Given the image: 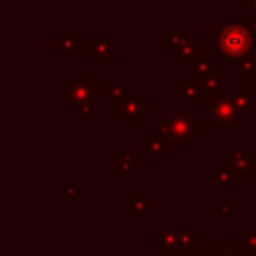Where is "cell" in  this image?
<instances>
[{"label":"cell","instance_id":"cell-20","mask_svg":"<svg viewBox=\"0 0 256 256\" xmlns=\"http://www.w3.org/2000/svg\"><path fill=\"white\" fill-rule=\"evenodd\" d=\"M70 108L82 116V118H88V116H94V102H82V104H70Z\"/></svg>","mask_w":256,"mask_h":256},{"label":"cell","instance_id":"cell-4","mask_svg":"<svg viewBox=\"0 0 256 256\" xmlns=\"http://www.w3.org/2000/svg\"><path fill=\"white\" fill-rule=\"evenodd\" d=\"M196 240V232L194 228H186V230H176V228H168L162 230L160 234L150 238V244L158 246V250L166 256H176L182 252H192L194 250V242Z\"/></svg>","mask_w":256,"mask_h":256},{"label":"cell","instance_id":"cell-16","mask_svg":"<svg viewBox=\"0 0 256 256\" xmlns=\"http://www.w3.org/2000/svg\"><path fill=\"white\" fill-rule=\"evenodd\" d=\"M212 62H214L212 56H208V54L204 52V54H200L198 58H194V60L188 62V70L194 72L196 78H202V76H206V74L212 72Z\"/></svg>","mask_w":256,"mask_h":256},{"label":"cell","instance_id":"cell-5","mask_svg":"<svg viewBox=\"0 0 256 256\" xmlns=\"http://www.w3.org/2000/svg\"><path fill=\"white\" fill-rule=\"evenodd\" d=\"M242 116L234 104V98L228 94H214L206 100V124L212 126H236Z\"/></svg>","mask_w":256,"mask_h":256},{"label":"cell","instance_id":"cell-15","mask_svg":"<svg viewBox=\"0 0 256 256\" xmlns=\"http://www.w3.org/2000/svg\"><path fill=\"white\" fill-rule=\"evenodd\" d=\"M220 82H222V74H220V72H210V74H206V76H202V78L196 80L200 94L206 96V98H210V96L216 94Z\"/></svg>","mask_w":256,"mask_h":256},{"label":"cell","instance_id":"cell-7","mask_svg":"<svg viewBox=\"0 0 256 256\" xmlns=\"http://www.w3.org/2000/svg\"><path fill=\"white\" fill-rule=\"evenodd\" d=\"M94 90L96 84H82L72 80H62L58 84L60 100H66L70 104H82V102H94Z\"/></svg>","mask_w":256,"mask_h":256},{"label":"cell","instance_id":"cell-11","mask_svg":"<svg viewBox=\"0 0 256 256\" xmlns=\"http://www.w3.org/2000/svg\"><path fill=\"white\" fill-rule=\"evenodd\" d=\"M112 168H114L116 174L122 176L124 182H130L132 180V146L130 144L122 146V150L114 154Z\"/></svg>","mask_w":256,"mask_h":256},{"label":"cell","instance_id":"cell-21","mask_svg":"<svg viewBox=\"0 0 256 256\" xmlns=\"http://www.w3.org/2000/svg\"><path fill=\"white\" fill-rule=\"evenodd\" d=\"M230 204L228 202H214V216L216 218H222V216H230Z\"/></svg>","mask_w":256,"mask_h":256},{"label":"cell","instance_id":"cell-17","mask_svg":"<svg viewBox=\"0 0 256 256\" xmlns=\"http://www.w3.org/2000/svg\"><path fill=\"white\" fill-rule=\"evenodd\" d=\"M178 98H180V100H186V102L190 104V108H192L194 100L202 98V94H200V90H198V84H196V82H180V84H178Z\"/></svg>","mask_w":256,"mask_h":256},{"label":"cell","instance_id":"cell-1","mask_svg":"<svg viewBox=\"0 0 256 256\" xmlns=\"http://www.w3.org/2000/svg\"><path fill=\"white\" fill-rule=\"evenodd\" d=\"M150 132L160 136L164 142L188 146L194 144L196 136L204 134V122L196 120L194 110H170L168 116L162 118L158 126H154Z\"/></svg>","mask_w":256,"mask_h":256},{"label":"cell","instance_id":"cell-19","mask_svg":"<svg viewBox=\"0 0 256 256\" xmlns=\"http://www.w3.org/2000/svg\"><path fill=\"white\" fill-rule=\"evenodd\" d=\"M58 196H60V200H76L78 198V186L76 184H70V182H60L58 184Z\"/></svg>","mask_w":256,"mask_h":256},{"label":"cell","instance_id":"cell-8","mask_svg":"<svg viewBox=\"0 0 256 256\" xmlns=\"http://www.w3.org/2000/svg\"><path fill=\"white\" fill-rule=\"evenodd\" d=\"M196 256H256L248 250H242L240 240L236 238H214L212 246H200Z\"/></svg>","mask_w":256,"mask_h":256},{"label":"cell","instance_id":"cell-9","mask_svg":"<svg viewBox=\"0 0 256 256\" xmlns=\"http://www.w3.org/2000/svg\"><path fill=\"white\" fill-rule=\"evenodd\" d=\"M124 210L130 212L132 218H150L152 210V198H150V192L146 190H134L124 202H122Z\"/></svg>","mask_w":256,"mask_h":256},{"label":"cell","instance_id":"cell-10","mask_svg":"<svg viewBox=\"0 0 256 256\" xmlns=\"http://www.w3.org/2000/svg\"><path fill=\"white\" fill-rule=\"evenodd\" d=\"M166 144L168 142H164L160 136H156V134H148V136H142V140H140V152L150 160V162H158L162 156H164V152H166Z\"/></svg>","mask_w":256,"mask_h":256},{"label":"cell","instance_id":"cell-2","mask_svg":"<svg viewBox=\"0 0 256 256\" xmlns=\"http://www.w3.org/2000/svg\"><path fill=\"white\" fill-rule=\"evenodd\" d=\"M214 44L216 52L224 58L238 60L246 58L248 54H254V34L246 22H224L214 30Z\"/></svg>","mask_w":256,"mask_h":256},{"label":"cell","instance_id":"cell-6","mask_svg":"<svg viewBox=\"0 0 256 256\" xmlns=\"http://www.w3.org/2000/svg\"><path fill=\"white\" fill-rule=\"evenodd\" d=\"M76 52L86 56L90 64H112L114 62V38L88 36L84 46H78Z\"/></svg>","mask_w":256,"mask_h":256},{"label":"cell","instance_id":"cell-3","mask_svg":"<svg viewBox=\"0 0 256 256\" xmlns=\"http://www.w3.org/2000/svg\"><path fill=\"white\" fill-rule=\"evenodd\" d=\"M150 100H144L138 90H124L114 100V118L128 128H136L144 118L150 116Z\"/></svg>","mask_w":256,"mask_h":256},{"label":"cell","instance_id":"cell-14","mask_svg":"<svg viewBox=\"0 0 256 256\" xmlns=\"http://www.w3.org/2000/svg\"><path fill=\"white\" fill-rule=\"evenodd\" d=\"M188 32H186V28H170L168 30V34L166 36H162L160 38V44H166L168 48H170V52H178L186 42H188Z\"/></svg>","mask_w":256,"mask_h":256},{"label":"cell","instance_id":"cell-18","mask_svg":"<svg viewBox=\"0 0 256 256\" xmlns=\"http://www.w3.org/2000/svg\"><path fill=\"white\" fill-rule=\"evenodd\" d=\"M214 184H216V188H228L232 184V172L226 166H216L214 168Z\"/></svg>","mask_w":256,"mask_h":256},{"label":"cell","instance_id":"cell-13","mask_svg":"<svg viewBox=\"0 0 256 256\" xmlns=\"http://www.w3.org/2000/svg\"><path fill=\"white\" fill-rule=\"evenodd\" d=\"M124 90L126 88L122 82H96L94 100H112L114 102Z\"/></svg>","mask_w":256,"mask_h":256},{"label":"cell","instance_id":"cell-12","mask_svg":"<svg viewBox=\"0 0 256 256\" xmlns=\"http://www.w3.org/2000/svg\"><path fill=\"white\" fill-rule=\"evenodd\" d=\"M78 28L74 26H62L58 30V50L60 54H68V52H76L78 50Z\"/></svg>","mask_w":256,"mask_h":256}]
</instances>
